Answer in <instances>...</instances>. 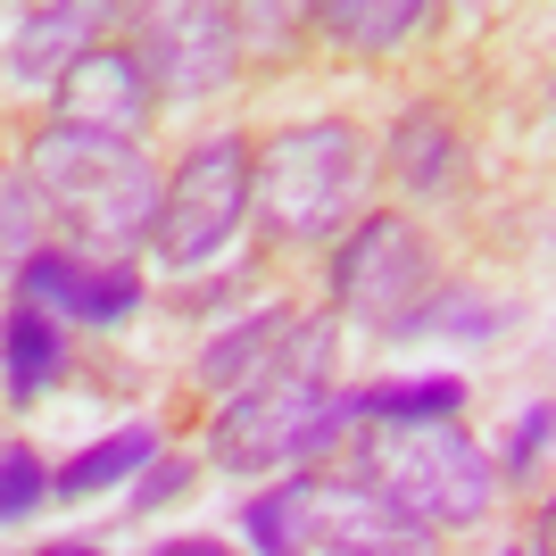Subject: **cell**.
Segmentation results:
<instances>
[{"label":"cell","mask_w":556,"mask_h":556,"mask_svg":"<svg viewBox=\"0 0 556 556\" xmlns=\"http://www.w3.org/2000/svg\"><path fill=\"white\" fill-rule=\"evenodd\" d=\"M357 482L382 490L399 515H416L424 532H465L498 507V465L457 424H382V432H366Z\"/></svg>","instance_id":"obj_3"},{"label":"cell","mask_w":556,"mask_h":556,"mask_svg":"<svg viewBox=\"0 0 556 556\" xmlns=\"http://www.w3.org/2000/svg\"><path fill=\"white\" fill-rule=\"evenodd\" d=\"M134 59H141V75H150L159 100H216L232 84L241 34H232L225 9H159Z\"/></svg>","instance_id":"obj_7"},{"label":"cell","mask_w":556,"mask_h":556,"mask_svg":"<svg viewBox=\"0 0 556 556\" xmlns=\"http://www.w3.org/2000/svg\"><path fill=\"white\" fill-rule=\"evenodd\" d=\"M50 498V473H42V457L34 448H0V523H25V515Z\"/></svg>","instance_id":"obj_20"},{"label":"cell","mask_w":556,"mask_h":556,"mask_svg":"<svg viewBox=\"0 0 556 556\" xmlns=\"http://www.w3.org/2000/svg\"><path fill=\"white\" fill-rule=\"evenodd\" d=\"M391 159H399V184L407 191H448V175H457V134H448L441 116H407L391 134Z\"/></svg>","instance_id":"obj_16"},{"label":"cell","mask_w":556,"mask_h":556,"mask_svg":"<svg viewBox=\"0 0 556 556\" xmlns=\"http://www.w3.org/2000/svg\"><path fill=\"white\" fill-rule=\"evenodd\" d=\"M507 556H532V548H507Z\"/></svg>","instance_id":"obj_25"},{"label":"cell","mask_w":556,"mask_h":556,"mask_svg":"<svg viewBox=\"0 0 556 556\" xmlns=\"http://www.w3.org/2000/svg\"><path fill=\"white\" fill-rule=\"evenodd\" d=\"M59 374H67V332L50 325L42 307L17 300L9 316H0V391L17 399V407H34Z\"/></svg>","instance_id":"obj_11"},{"label":"cell","mask_w":556,"mask_h":556,"mask_svg":"<svg viewBox=\"0 0 556 556\" xmlns=\"http://www.w3.org/2000/svg\"><path fill=\"white\" fill-rule=\"evenodd\" d=\"M300 523H307V482H282L241 507V540L257 556H300Z\"/></svg>","instance_id":"obj_18"},{"label":"cell","mask_w":556,"mask_h":556,"mask_svg":"<svg viewBox=\"0 0 556 556\" xmlns=\"http://www.w3.org/2000/svg\"><path fill=\"white\" fill-rule=\"evenodd\" d=\"M84 34H92V9H34L17 25V42H9V75L17 84H59V75L84 59Z\"/></svg>","instance_id":"obj_12"},{"label":"cell","mask_w":556,"mask_h":556,"mask_svg":"<svg viewBox=\"0 0 556 556\" xmlns=\"http://www.w3.org/2000/svg\"><path fill=\"white\" fill-rule=\"evenodd\" d=\"M349 407L332 399V316H291L275 357L225 399L216 416V465L225 473H275L341 441Z\"/></svg>","instance_id":"obj_1"},{"label":"cell","mask_w":556,"mask_h":556,"mask_svg":"<svg viewBox=\"0 0 556 556\" xmlns=\"http://www.w3.org/2000/svg\"><path fill=\"white\" fill-rule=\"evenodd\" d=\"M432 540L416 515H399L382 490L366 482H307V523H300V556H432Z\"/></svg>","instance_id":"obj_8"},{"label":"cell","mask_w":556,"mask_h":556,"mask_svg":"<svg viewBox=\"0 0 556 556\" xmlns=\"http://www.w3.org/2000/svg\"><path fill=\"white\" fill-rule=\"evenodd\" d=\"M34 556H100V548H34Z\"/></svg>","instance_id":"obj_24"},{"label":"cell","mask_w":556,"mask_h":556,"mask_svg":"<svg viewBox=\"0 0 556 556\" xmlns=\"http://www.w3.org/2000/svg\"><path fill=\"white\" fill-rule=\"evenodd\" d=\"M282 325H291L282 307H257V316H241L232 332H216V341L200 349V382H208V391H241V382H250V374L275 357Z\"/></svg>","instance_id":"obj_15"},{"label":"cell","mask_w":556,"mask_h":556,"mask_svg":"<svg viewBox=\"0 0 556 556\" xmlns=\"http://www.w3.org/2000/svg\"><path fill=\"white\" fill-rule=\"evenodd\" d=\"M316 25H325V34H341V42H357V50H399V42L424 25V0H391V9H366V0H325V9H316Z\"/></svg>","instance_id":"obj_17"},{"label":"cell","mask_w":556,"mask_h":556,"mask_svg":"<svg viewBox=\"0 0 556 556\" xmlns=\"http://www.w3.org/2000/svg\"><path fill=\"white\" fill-rule=\"evenodd\" d=\"M184 490H191V457H150V465H141V482H134V498H125V507H134V515H159V507H175Z\"/></svg>","instance_id":"obj_21"},{"label":"cell","mask_w":556,"mask_h":556,"mask_svg":"<svg viewBox=\"0 0 556 556\" xmlns=\"http://www.w3.org/2000/svg\"><path fill=\"white\" fill-rule=\"evenodd\" d=\"M50 92H59V116H67L75 134H116V141H134L141 125H150V109H159L141 59H134V50H116V42H92Z\"/></svg>","instance_id":"obj_10"},{"label":"cell","mask_w":556,"mask_h":556,"mask_svg":"<svg viewBox=\"0 0 556 556\" xmlns=\"http://www.w3.org/2000/svg\"><path fill=\"white\" fill-rule=\"evenodd\" d=\"M150 457H159V432H150V424H125V432H109V441H92L84 457L59 465L50 498H109V490H125Z\"/></svg>","instance_id":"obj_13"},{"label":"cell","mask_w":556,"mask_h":556,"mask_svg":"<svg viewBox=\"0 0 556 556\" xmlns=\"http://www.w3.org/2000/svg\"><path fill=\"white\" fill-rule=\"evenodd\" d=\"M540 457H548V399H532L507 424V473H540Z\"/></svg>","instance_id":"obj_22"},{"label":"cell","mask_w":556,"mask_h":556,"mask_svg":"<svg viewBox=\"0 0 556 556\" xmlns=\"http://www.w3.org/2000/svg\"><path fill=\"white\" fill-rule=\"evenodd\" d=\"M25 166H34V191L84 232V250L100 266H125V250L150 241V225H159V175L141 159V141L50 125Z\"/></svg>","instance_id":"obj_2"},{"label":"cell","mask_w":556,"mask_h":556,"mask_svg":"<svg viewBox=\"0 0 556 556\" xmlns=\"http://www.w3.org/2000/svg\"><path fill=\"white\" fill-rule=\"evenodd\" d=\"M250 216V141L241 134H216L200 150H184V166L159 184V225H150V250L191 275L208 257L232 250V232Z\"/></svg>","instance_id":"obj_5"},{"label":"cell","mask_w":556,"mask_h":556,"mask_svg":"<svg viewBox=\"0 0 556 556\" xmlns=\"http://www.w3.org/2000/svg\"><path fill=\"white\" fill-rule=\"evenodd\" d=\"M42 250V191L34 175H0V266H25Z\"/></svg>","instance_id":"obj_19"},{"label":"cell","mask_w":556,"mask_h":556,"mask_svg":"<svg viewBox=\"0 0 556 556\" xmlns=\"http://www.w3.org/2000/svg\"><path fill=\"white\" fill-rule=\"evenodd\" d=\"M357 184H366V134L341 125V116L282 125V134H266V150L250 159L257 216H266L282 241H325V232L349 216Z\"/></svg>","instance_id":"obj_4"},{"label":"cell","mask_w":556,"mask_h":556,"mask_svg":"<svg viewBox=\"0 0 556 556\" xmlns=\"http://www.w3.org/2000/svg\"><path fill=\"white\" fill-rule=\"evenodd\" d=\"M341 407H349V416H374V424H457L465 416V382H457V374H416V382L349 391Z\"/></svg>","instance_id":"obj_14"},{"label":"cell","mask_w":556,"mask_h":556,"mask_svg":"<svg viewBox=\"0 0 556 556\" xmlns=\"http://www.w3.org/2000/svg\"><path fill=\"white\" fill-rule=\"evenodd\" d=\"M332 291H341V307L357 325L399 332L416 316V300L432 291V250H424V232L407 225V216H366V225L332 250Z\"/></svg>","instance_id":"obj_6"},{"label":"cell","mask_w":556,"mask_h":556,"mask_svg":"<svg viewBox=\"0 0 556 556\" xmlns=\"http://www.w3.org/2000/svg\"><path fill=\"white\" fill-rule=\"evenodd\" d=\"M159 556H225V540H159Z\"/></svg>","instance_id":"obj_23"},{"label":"cell","mask_w":556,"mask_h":556,"mask_svg":"<svg viewBox=\"0 0 556 556\" xmlns=\"http://www.w3.org/2000/svg\"><path fill=\"white\" fill-rule=\"evenodd\" d=\"M17 300L42 307L50 325H125L141 307V275L134 266L75 257V250H34L17 266Z\"/></svg>","instance_id":"obj_9"}]
</instances>
